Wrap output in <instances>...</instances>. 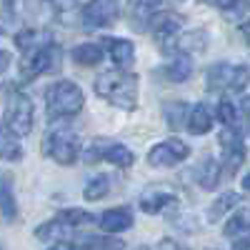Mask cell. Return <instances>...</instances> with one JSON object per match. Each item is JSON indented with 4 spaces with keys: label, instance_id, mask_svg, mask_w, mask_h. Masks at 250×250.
Returning a JSON list of instances; mask_svg holds the SVG:
<instances>
[{
    "label": "cell",
    "instance_id": "6",
    "mask_svg": "<svg viewBox=\"0 0 250 250\" xmlns=\"http://www.w3.org/2000/svg\"><path fill=\"white\" fill-rule=\"evenodd\" d=\"M83 160H85L88 165L93 163H100V160H108L113 165H118V168H130V165L135 163V155L130 148H125L123 143L118 140H110V138H95L88 150L83 153Z\"/></svg>",
    "mask_w": 250,
    "mask_h": 250
},
{
    "label": "cell",
    "instance_id": "27",
    "mask_svg": "<svg viewBox=\"0 0 250 250\" xmlns=\"http://www.w3.org/2000/svg\"><path fill=\"white\" fill-rule=\"evenodd\" d=\"M48 3L53 5V13H55V18L60 20V23L70 25L78 18V0H48Z\"/></svg>",
    "mask_w": 250,
    "mask_h": 250
},
{
    "label": "cell",
    "instance_id": "2",
    "mask_svg": "<svg viewBox=\"0 0 250 250\" xmlns=\"http://www.w3.org/2000/svg\"><path fill=\"white\" fill-rule=\"evenodd\" d=\"M3 128L15 138H25L33 130V103L15 85H3Z\"/></svg>",
    "mask_w": 250,
    "mask_h": 250
},
{
    "label": "cell",
    "instance_id": "31",
    "mask_svg": "<svg viewBox=\"0 0 250 250\" xmlns=\"http://www.w3.org/2000/svg\"><path fill=\"white\" fill-rule=\"evenodd\" d=\"M62 230H68V228L62 225L58 218H53V220H48V223H43V225L38 228V230H35V238H38V240H50V238H58Z\"/></svg>",
    "mask_w": 250,
    "mask_h": 250
},
{
    "label": "cell",
    "instance_id": "40",
    "mask_svg": "<svg viewBox=\"0 0 250 250\" xmlns=\"http://www.w3.org/2000/svg\"><path fill=\"white\" fill-rule=\"evenodd\" d=\"M8 62H10V53L3 50V70H8Z\"/></svg>",
    "mask_w": 250,
    "mask_h": 250
},
{
    "label": "cell",
    "instance_id": "21",
    "mask_svg": "<svg viewBox=\"0 0 250 250\" xmlns=\"http://www.w3.org/2000/svg\"><path fill=\"white\" fill-rule=\"evenodd\" d=\"M55 218L65 225L68 230H70V228H85V225H93V223H95V215L88 213V210H80V208H68V210H60Z\"/></svg>",
    "mask_w": 250,
    "mask_h": 250
},
{
    "label": "cell",
    "instance_id": "15",
    "mask_svg": "<svg viewBox=\"0 0 250 250\" xmlns=\"http://www.w3.org/2000/svg\"><path fill=\"white\" fill-rule=\"evenodd\" d=\"M160 75L165 80H170V83H185L188 78L193 75V60L188 53H178L173 55L165 65L160 68Z\"/></svg>",
    "mask_w": 250,
    "mask_h": 250
},
{
    "label": "cell",
    "instance_id": "25",
    "mask_svg": "<svg viewBox=\"0 0 250 250\" xmlns=\"http://www.w3.org/2000/svg\"><path fill=\"white\" fill-rule=\"evenodd\" d=\"M188 113H190V108H188L185 103H168V105L163 108V115L168 120L170 130H178L180 125H188Z\"/></svg>",
    "mask_w": 250,
    "mask_h": 250
},
{
    "label": "cell",
    "instance_id": "7",
    "mask_svg": "<svg viewBox=\"0 0 250 250\" xmlns=\"http://www.w3.org/2000/svg\"><path fill=\"white\" fill-rule=\"evenodd\" d=\"M60 62H62V53H60V45H48L45 50L40 53H30L23 58V80H33L38 75H50V73H58L60 70Z\"/></svg>",
    "mask_w": 250,
    "mask_h": 250
},
{
    "label": "cell",
    "instance_id": "36",
    "mask_svg": "<svg viewBox=\"0 0 250 250\" xmlns=\"http://www.w3.org/2000/svg\"><path fill=\"white\" fill-rule=\"evenodd\" d=\"M240 33L245 35V40H248V45H250V20H248V23H243V25H240Z\"/></svg>",
    "mask_w": 250,
    "mask_h": 250
},
{
    "label": "cell",
    "instance_id": "9",
    "mask_svg": "<svg viewBox=\"0 0 250 250\" xmlns=\"http://www.w3.org/2000/svg\"><path fill=\"white\" fill-rule=\"evenodd\" d=\"M180 28H183V18L175 13H158L153 18V30H155V43L160 45L163 53H175L178 50V40H180Z\"/></svg>",
    "mask_w": 250,
    "mask_h": 250
},
{
    "label": "cell",
    "instance_id": "41",
    "mask_svg": "<svg viewBox=\"0 0 250 250\" xmlns=\"http://www.w3.org/2000/svg\"><path fill=\"white\" fill-rule=\"evenodd\" d=\"M248 133H250V118H248Z\"/></svg>",
    "mask_w": 250,
    "mask_h": 250
},
{
    "label": "cell",
    "instance_id": "5",
    "mask_svg": "<svg viewBox=\"0 0 250 250\" xmlns=\"http://www.w3.org/2000/svg\"><path fill=\"white\" fill-rule=\"evenodd\" d=\"M208 90H233L243 93L250 83V70L245 65H233V62H215L205 73Z\"/></svg>",
    "mask_w": 250,
    "mask_h": 250
},
{
    "label": "cell",
    "instance_id": "11",
    "mask_svg": "<svg viewBox=\"0 0 250 250\" xmlns=\"http://www.w3.org/2000/svg\"><path fill=\"white\" fill-rule=\"evenodd\" d=\"M218 143L223 150V168L228 170V175H233L245 163V143H243L240 133H235L233 128H225L218 135Z\"/></svg>",
    "mask_w": 250,
    "mask_h": 250
},
{
    "label": "cell",
    "instance_id": "24",
    "mask_svg": "<svg viewBox=\"0 0 250 250\" xmlns=\"http://www.w3.org/2000/svg\"><path fill=\"white\" fill-rule=\"evenodd\" d=\"M250 235V210H238L230 220L225 223V238H245Z\"/></svg>",
    "mask_w": 250,
    "mask_h": 250
},
{
    "label": "cell",
    "instance_id": "23",
    "mask_svg": "<svg viewBox=\"0 0 250 250\" xmlns=\"http://www.w3.org/2000/svg\"><path fill=\"white\" fill-rule=\"evenodd\" d=\"M205 48H208V33L205 30L183 33L178 40V53H203Z\"/></svg>",
    "mask_w": 250,
    "mask_h": 250
},
{
    "label": "cell",
    "instance_id": "28",
    "mask_svg": "<svg viewBox=\"0 0 250 250\" xmlns=\"http://www.w3.org/2000/svg\"><path fill=\"white\" fill-rule=\"evenodd\" d=\"M0 198H3V218L5 220H15L18 205H15L13 193H10V178L8 175H3V193H0Z\"/></svg>",
    "mask_w": 250,
    "mask_h": 250
},
{
    "label": "cell",
    "instance_id": "16",
    "mask_svg": "<svg viewBox=\"0 0 250 250\" xmlns=\"http://www.w3.org/2000/svg\"><path fill=\"white\" fill-rule=\"evenodd\" d=\"M133 225V213L130 208H110V210H105L100 215V230L103 233H123L128 230V228Z\"/></svg>",
    "mask_w": 250,
    "mask_h": 250
},
{
    "label": "cell",
    "instance_id": "10",
    "mask_svg": "<svg viewBox=\"0 0 250 250\" xmlns=\"http://www.w3.org/2000/svg\"><path fill=\"white\" fill-rule=\"evenodd\" d=\"M188 155H190L188 143H183L180 138H170V140H163V143L153 145L148 153V163L153 168H173V165L188 160Z\"/></svg>",
    "mask_w": 250,
    "mask_h": 250
},
{
    "label": "cell",
    "instance_id": "4",
    "mask_svg": "<svg viewBox=\"0 0 250 250\" xmlns=\"http://www.w3.org/2000/svg\"><path fill=\"white\" fill-rule=\"evenodd\" d=\"M43 153L58 165H73L80 155V138L68 128H53L43 138Z\"/></svg>",
    "mask_w": 250,
    "mask_h": 250
},
{
    "label": "cell",
    "instance_id": "34",
    "mask_svg": "<svg viewBox=\"0 0 250 250\" xmlns=\"http://www.w3.org/2000/svg\"><path fill=\"white\" fill-rule=\"evenodd\" d=\"M48 250H85V248H83V245H78V243H68V240H60V243L50 245Z\"/></svg>",
    "mask_w": 250,
    "mask_h": 250
},
{
    "label": "cell",
    "instance_id": "35",
    "mask_svg": "<svg viewBox=\"0 0 250 250\" xmlns=\"http://www.w3.org/2000/svg\"><path fill=\"white\" fill-rule=\"evenodd\" d=\"M158 250H180V248H178V243H175V240L165 238V240H160V243H158Z\"/></svg>",
    "mask_w": 250,
    "mask_h": 250
},
{
    "label": "cell",
    "instance_id": "38",
    "mask_svg": "<svg viewBox=\"0 0 250 250\" xmlns=\"http://www.w3.org/2000/svg\"><path fill=\"white\" fill-rule=\"evenodd\" d=\"M240 185H243V190H248V193H250V173L243 178V183H240Z\"/></svg>",
    "mask_w": 250,
    "mask_h": 250
},
{
    "label": "cell",
    "instance_id": "32",
    "mask_svg": "<svg viewBox=\"0 0 250 250\" xmlns=\"http://www.w3.org/2000/svg\"><path fill=\"white\" fill-rule=\"evenodd\" d=\"M218 120L225 123V128H233V125L238 123V110L230 100H220L218 105Z\"/></svg>",
    "mask_w": 250,
    "mask_h": 250
},
{
    "label": "cell",
    "instance_id": "37",
    "mask_svg": "<svg viewBox=\"0 0 250 250\" xmlns=\"http://www.w3.org/2000/svg\"><path fill=\"white\" fill-rule=\"evenodd\" d=\"M235 250H250V240H240V243L235 245Z\"/></svg>",
    "mask_w": 250,
    "mask_h": 250
},
{
    "label": "cell",
    "instance_id": "12",
    "mask_svg": "<svg viewBox=\"0 0 250 250\" xmlns=\"http://www.w3.org/2000/svg\"><path fill=\"white\" fill-rule=\"evenodd\" d=\"M158 8H160V0H130V8H128L130 28L145 30L148 25H153V18L158 15Z\"/></svg>",
    "mask_w": 250,
    "mask_h": 250
},
{
    "label": "cell",
    "instance_id": "3",
    "mask_svg": "<svg viewBox=\"0 0 250 250\" xmlns=\"http://www.w3.org/2000/svg\"><path fill=\"white\" fill-rule=\"evenodd\" d=\"M85 105V95L73 80H58L45 90V110L50 120L78 115Z\"/></svg>",
    "mask_w": 250,
    "mask_h": 250
},
{
    "label": "cell",
    "instance_id": "26",
    "mask_svg": "<svg viewBox=\"0 0 250 250\" xmlns=\"http://www.w3.org/2000/svg\"><path fill=\"white\" fill-rule=\"evenodd\" d=\"M108 190H110V180H108V175H95V178L85 185V190H83V198L90 200V203H95V200H103V198H105Z\"/></svg>",
    "mask_w": 250,
    "mask_h": 250
},
{
    "label": "cell",
    "instance_id": "30",
    "mask_svg": "<svg viewBox=\"0 0 250 250\" xmlns=\"http://www.w3.org/2000/svg\"><path fill=\"white\" fill-rule=\"evenodd\" d=\"M3 158L5 160H20L23 158V148H20V143L13 133H3Z\"/></svg>",
    "mask_w": 250,
    "mask_h": 250
},
{
    "label": "cell",
    "instance_id": "1",
    "mask_svg": "<svg viewBox=\"0 0 250 250\" xmlns=\"http://www.w3.org/2000/svg\"><path fill=\"white\" fill-rule=\"evenodd\" d=\"M95 93L115 108L133 110L138 105V75L130 70H105L95 80Z\"/></svg>",
    "mask_w": 250,
    "mask_h": 250
},
{
    "label": "cell",
    "instance_id": "8",
    "mask_svg": "<svg viewBox=\"0 0 250 250\" xmlns=\"http://www.w3.org/2000/svg\"><path fill=\"white\" fill-rule=\"evenodd\" d=\"M120 15L118 0H90V3L80 10V20L88 30L98 28H110Z\"/></svg>",
    "mask_w": 250,
    "mask_h": 250
},
{
    "label": "cell",
    "instance_id": "14",
    "mask_svg": "<svg viewBox=\"0 0 250 250\" xmlns=\"http://www.w3.org/2000/svg\"><path fill=\"white\" fill-rule=\"evenodd\" d=\"M53 43H55V40H53V35L48 30H33V28H28V30H20L15 35V45L23 50V55L40 53V50H45Z\"/></svg>",
    "mask_w": 250,
    "mask_h": 250
},
{
    "label": "cell",
    "instance_id": "39",
    "mask_svg": "<svg viewBox=\"0 0 250 250\" xmlns=\"http://www.w3.org/2000/svg\"><path fill=\"white\" fill-rule=\"evenodd\" d=\"M240 108H243L245 113H250V95H248V98H245V100L240 103Z\"/></svg>",
    "mask_w": 250,
    "mask_h": 250
},
{
    "label": "cell",
    "instance_id": "19",
    "mask_svg": "<svg viewBox=\"0 0 250 250\" xmlns=\"http://www.w3.org/2000/svg\"><path fill=\"white\" fill-rule=\"evenodd\" d=\"M210 128H213V110L205 103L193 105L190 113H188V130L193 135H205V133H210Z\"/></svg>",
    "mask_w": 250,
    "mask_h": 250
},
{
    "label": "cell",
    "instance_id": "33",
    "mask_svg": "<svg viewBox=\"0 0 250 250\" xmlns=\"http://www.w3.org/2000/svg\"><path fill=\"white\" fill-rule=\"evenodd\" d=\"M215 5L223 8L228 15H243V13L248 10L245 0H215Z\"/></svg>",
    "mask_w": 250,
    "mask_h": 250
},
{
    "label": "cell",
    "instance_id": "29",
    "mask_svg": "<svg viewBox=\"0 0 250 250\" xmlns=\"http://www.w3.org/2000/svg\"><path fill=\"white\" fill-rule=\"evenodd\" d=\"M80 245L85 250H123V240L118 238H85Z\"/></svg>",
    "mask_w": 250,
    "mask_h": 250
},
{
    "label": "cell",
    "instance_id": "18",
    "mask_svg": "<svg viewBox=\"0 0 250 250\" xmlns=\"http://www.w3.org/2000/svg\"><path fill=\"white\" fill-rule=\"evenodd\" d=\"M193 175L205 190H213V188H218V183H220V163L213 155H205L193 168Z\"/></svg>",
    "mask_w": 250,
    "mask_h": 250
},
{
    "label": "cell",
    "instance_id": "13",
    "mask_svg": "<svg viewBox=\"0 0 250 250\" xmlns=\"http://www.w3.org/2000/svg\"><path fill=\"white\" fill-rule=\"evenodd\" d=\"M178 198L165 190V188H148L143 195H140V210L148 213V215H155V213H163L168 205H175Z\"/></svg>",
    "mask_w": 250,
    "mask_h": 250
},
{
    "label": "cell",
    "instance_id": "17",
    "mask_svg": "<svg viewBox=\"0 0 250 250\" xmlns=\"http://www.w3.org/2000/svg\"><path fill=\"white\" fill-rule=\"evenodd\" d=\"M105 45L110 50V58L118 65V70H130L135 62V45L125 38H108Z\"/></svg>",
    "mask_w": 250,
    "mask_h": 250
},
{
    "label": "cell",
    "instance_id": "20",
    "mask_svg": "<svg viewBox=\"0 0 250 250\" xmlns=\"http://www.w3.org/2000/svg\"><path fill=\"white\" fill-rule=\"evenodd\" d=\"M238 203H240V193H235V190L220 193V195L210 203V208H208V220H210V223H218L225 213H230Z\"/></svg>",
    "mask_w": 250,
    "mask_h": 250
},
{
    "label": "cell",
    "instance_id": "22",
    "mask_svg": "<svg viewBox=\"0 0 250 250\" xmlns=\"http://www.w3.org/2000/svg\"><path fill=\"white\" fill-rule=\"evenodd\" d=\"M73 60L78 65H85V68H93L103 60V45L98 43H83L73 50Z\"/></svg>",
    "mask_w": 250,
    "mask_h": 250
}]
</instances>
